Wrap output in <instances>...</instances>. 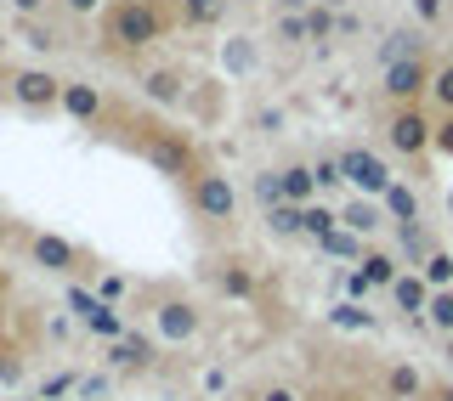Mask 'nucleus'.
I'll return each instance as SVG.
<instances>
[{"label": "nucleus", "mask_w": 453, "mask_h": 401, "mask_svg": "<svg viewBox=\"0 0 453 401\" xmlns=\"http://www.w3.org/2000/svg\"><path fill=\"white\" fill-rule=\"evenodd\" d=\"M311 176H318V198L323 193H340V187H346V164H340V153L318 159V164H311Z\"/></svg>", "instance_id": "473e14b6"}, {"label": "nucleus", "mask_w": 453, "mask_h": 401, "mask_svg": "<svg viewBox=\"0 0 453 401\" xmlns=\"http://www.w3.org/2000/svg\"><path fill=\"white\" fill-rule=\"evenodd\" d=\"M57 6H63L68 18H96V11H108V0H57Z\"/></svg>", "instance_id": "37998d69"}, {"label": "nucleus", "mask_w": 453, "mask_h": 401, "mask_svg": "<svg viewBox=\"0 0 453 401\" xmlns=\"http://www.w3.org/2000/svg\"><path fill=\"white\" fill-rule=\"evenodd\" d=\"M108 390H113V374H85L74 396L80 401H108Z\"/></svg>", "instance_id": "58836bf2"}, {"label": "nucleus", "mask_w": 453, "mask_h": 401, "mask_svg": "<svg viewBox=\"0 0 453 401\" xmlns=\"http://www.w3.org/2000/svg\"><path fill=\"white\" fill-rule=\"evenodd\" d=\"M221 68L233 79H250L255 68H261V46H255V34H233V40H221Z\"/></svg>", "instance_id": "f3484780"}, {"label": "nucleus", "mask_w": 453, "mask_h": 401, "mask_svg": "<svg viewBox=\"0 0 453 401\" xmlns=\"http://www.w3.org/2000/svg\"><path fill=\"white\" fill-rule=\"evenodd\" d=\"M425 283H431V289H453V249H442V243H436L431 254H425V266H414Z\"/></svg>", "instance_id": "c756f323"}, {"label": "nucleus", "mask_w": 453, "mask_h": 401, "mask_svg": "<svg viewBox=\"0 0 453 401\" xmlns=\"http://www.w3.org/2000/svg\"><path fill=\"white\" fill-rule=\"evenodd\" d=\"M431 153L453 159V113H442V119H436V141H431Z\"/></svg>", "instance_id": "79ce46f5"}, {"label": "nucleus", "mask_w": 453, "mask_h": 401, "mask_svg": "<svg viewBox=\"0 0 453 401\" xmlns=\"http://www.w3.org/2000/svg\"><path fill=\"white\" fill-rule=\"evenodd\" d=\"M136 96L153 108H181V96H188V74L181 68H142L136 74Z\"/></svg>", "instance_id": "9d476101"}, {"label": "nucleus", "mask_w": 453, "mask_h": 401, "mask_svg": "<svg viewBox=\"0 0 453 401\" xmlns=\"http://www.w3.org/2000/svg\"><path fill=\"white\" fill-rule=\"evenodd\" d=\"M250 125H255V131H261V136H283V125H289V119H283V108L261 102V108L250 113Z\"/></svg>", "instance_id": "4c0bfd02"}, {"label": "nucleus", "mask_w": 453, "mask_h": 401, "mask_svg": "<svg viewBox=\"0 0 453 401\" xmlns=\"http://www.w3.org/2000/svg\"><path fill=\"white\" fill-rule=\"evenodd\" d=\"M193 209H198V221H210V226L238 221V187H233V176H226V170H204V176L193 181Z\"/></svg>", "instance_id": "423d86ee"}, {"label": "nucleus", "mask_w": 453, "mask_h": 401, "mask_svg": "<svg viewBox=\"0 0 453 401\" xmlns=\"http://www.w3.org/2000/svg\"><path fill=\"white\" fill-rule=\"evenodd\" d=\"M425 34L431 28H419V23H396L386 40H380V57L386 63H408V57H425Z\"/></svg>", "instance_id": "dca6fc26"}, {"label": "nucleus", "mask_w": 453, "mask_h": 401, "mask_svg": "<svg viewBox=\"0 0 453 401\" xmlns=\"http://www.w3.org/2000/svg\"><path fill=\"white\" fill-rule=\"evenodd\" d=\"M386 396L391 401H425V396H431V384H425V374H419L414 362H391L386 367Z\"/></svg>", "instance_id": "a211bd4d"}, {"label": "nucleus", "mask_w": 453, "mask_h": 401, "mask_svg": "<svg viewBox=\"0 0 453 401\" xmlns=\"http://www.w3.org/2000/svg\"><path fill=\"white\" fill-rule=\"evenodd\" d=\"M63 306H68V317H74L85 334H96V339H125L131 334V322H125V311L119 306H108L96 289H85V283H68V294H63Z\"/></svg>", "instance_id": "f03ea898"}, {"label": "nucleus", "mask_w": 453, "mask_h": 401, "mask_svg": "<svg viewBox=\"0 0 453 401\" xmlns=\"http://www.w3.org/2000/svg\"><path fill=\"white\" fill-rule=\"evenodd\" d=\"M63 113L74 125H103V113H108V96H103V85H91V79H68L63 85Z\"/></svg>", "instance_id": "9b49d317"}, {"label": "nucleus", "mask_w": 453, "mask_h": 401, "mask_svg": "<svg viewBox=\"0 0 453 401\" xmlns=\"http://www.w3.org/2000/svg\"><path fill=\"white\" fill-rule=\"evenodd\" d=\"M198 328H204V311H198L193 299L165 294L159 306H153V334H159L165 345H188V339H198Z\"/></svg>", "instance_id": "6e6552de"}, {"label": "nucleus", "mask_w": 453, "mask_h": 401, "mask_svg": "<svg viewBox=\"0 0 453 401\" xmlns=\"http://www.w3.org/2000/svg\"><path fill=\"white\" fill-rule=\"evenodd\" d=\"M96 294L108 299V306H119L125 294H131V277H125V271H96V283H91Z\"/></svg>", "instance_id": "c9c22d12"}, {"label": "nucleus", "mask_w": 453, "mask_h": 401, "mask_svg": "<svg viewBox=\"0 0 453 401\" xmlns=\"http://www.w3.org/2000/svg\"><path fill=\"white\" fill-rule=\"evenodd\" d=\"M255 204H261V209L289 204V198H283V176H278V170H261V176H255Z\"/></svg>", "instance_id": "f704fd0d"}, {"label": "nucleus", "mask_w": 453, "mask_h": 401, "mask_svg": "<svg viewBox=\"0 0 453 401\" xmlns=\"http://www.w3.org/2000/svg\"><path fill=\"white\" fill-rule=\"evenodd\" d=\"M340 164H346V187L357 193V198H386L403 176H391V164L380 159L374 148H346L340 153Z\"/></svg>", "instance_id": "39448f33"}, {"label": "nucleus", "mask_w": 453, "mask_h": 401, "mask_svg": "<svg viewBox=\"0 0 453 401\" xmlns=\"http://www.w3.org/2000/svg\"><path fill=\"white\" fill-rule=\"evenodd\" d=\"M436 141V119L425 108H391L386 119V148L396 153V159H425Z\"/></svg>", "instance_id": "20e7f679"}, {"label": "nucleus", "mask_w": 453, "mask_h": 401, "mask_svg": "<svg viewBox=\"0 0 453 401\" xmlns=\"http://www.w3.org/2000/svg\"><path fill=\"white\" fill-rule=\"evenodd\" d=\"M216 289L226 294V299H238V306H244V299H255V271H250V261H221L216 266Z\"/></svg>", "instance_id": "412c9836"}, {"label": "nucleus", "mask_w": 453, "mask_h": 401, "mask_svg": "<svg viewBox=\"0 0 453 401\" xmlns=\"http://www.w3.org/2000/svg\"><path fill=\"white\" fill-rule=\"evenodd\" d=\"M318 0H273V11H311Z\"/></svg>", "instance_id": "49530a36"}, {"label": "nucleus", "mask_w": 453, "mask_h": 401, "mask_svg": "<svg viewBox=\"0 0 453 401\" xmlns=\"http://www.w3.org/2000/svg\"><path fill=\"white\" fill-rule=\"evenodd\" d=\"M419 322H425V328H436V334L448 339V334H453V289H436V294H431V306H425V317H419Z\"/></svg>", "instance_id": "7c9ffc66"}, {"label": "nucleus", "mask_w": 453, "mask_h": 401, "mask_svg": "<svg viewBox=\"0 0 453 401\" xmlns=\"http://www.w3.org/2000/svg\"><path fill=\"white\" fill-rule=\"evenodd\" d=\"M431 102L442 108V113H453V63L431 68Z\"/></svg>", "instance_id": "e433bc0d"}, {"label": "nucleus", "mask_w": 453, "mask_h": 401, "mask_svg": "<svg viewBox=\"0 0 453 401\" xmlns=\"http://www.w3.org/2000/svg\"><path fill=\"white\" fill-rule=\"evenodd\" d=\"M6 6H12V18H46L51 0H6Z\"/></svg>", "instance_id": "c03bdc74"}, {"label": "nucleus", "mask_w": 453, "mask_h": 401, "mask_svg": "<svg viewBox=\"0 0 453 401\" xmlns=\"http://www.w3.org/2000/svg\"><path fill=\"white\" fill-rule=\"evenodd\" d=\"M442 362H448V367H453V334H448V339H442Z\"/></svg>", "instance_id": "8fccbe9b"}, {"label": "nucleus", "mask_w": 453, "mask_h": 401, "mask_svg": "<svg viewBox=\"0 0 453 401\" xmlns=\"http://www.w3.org/2000/svg\"><path fill=\"white\" fill-rule=\"evenodd\" d=\"M153 362H159V345L142 334H125L108 345V374H153Z\"/></svg>", "instance_id": "f8f14e48"}, {"label": "nucleus", "mask_w": 453, "mask_h": 401, "mask_svg": "<svg viewBox=\"0 0 453 401\" xmlns=\"http://www.w3.org/2000/svg\"><path fill=\"white\" fill-rule=\"evenodd\" d=\"M380 204H386V215H391L396 226H419L425 221V198H419V187H408V181H396Z\"/></svg>", "instance_id": "6ab92c4d"}, {"label": "nucleus", "mask_w": 453, "mask_h": 401, "mask_svg": "<svg viewBox=\"0 0 453 401\" xmlns=\"http://www.w3.org/2000/svg\"><path fill=\"white\" fill-rule=\"evenodd\" d=\"M63 74H51L46 63H28V68H12L6 74V91L23 113H63Z\"/></svg>", "instance_id": "7ed1b4c3"}, {"label": "nucleus", "mask_w": 453, "mask_h": 401, "mask_svg": "<svg viewBox=\"0 0 453 401\" xmlns=\"http://www.w3.org/2000/svg\"><path fill=\"white\" fill-rule=\"evenodd\" d=\"M329 328H340V334H374L380 317L363 306V299H334V306H329Z\"/></svg>", "instance_id": "4be33fe9"}, {"label": "nucleus", "mask_w": 453, "mask_h": 401, "mask_svg": "<svg viewBox=\"0 0 453 401\" xmlns=\"http://www.w3.org/2000/svg\"><path fill=\"white\" fill-rule=\"evenodd\" d=\"M431 249H436V243H431V232H425V221L419 226H396V254H403L408 266H425Z\"/></svg>", "instance_id": "c85d7f7f"}, {"label": "nucleus", "mask_w": 453, "mask_h": 401, "mask_svg": "<svg viewBox=\"0 0 453 401\" xmlns=\"http://www.w3.org/2000/svg\"><path fill=\"white\" fill-rule=\"evenodd\" d=\"M334 226H340V209H329L323 198H318V204H306V238H311V243H318V238H329Z\"/></svg>", "instance_id": "72a5a7b5"}, {"label": "nucleus", "mask_w": 453, "mask_h": 401, "mask_svg": "<svg viewBox=\"0 0 453 401\" xmlns=\"http://www.w3.org/2000/svg\"><path fill=\"white\" fill-rule=\"evenodd\" d=\"M448 215H453V193H448Z\"/></svg>", "instance_id": "603ef678"}, {"label": "nucleus", "mask_w": 453, "mask_h": 401, "mask_svg": "<svg viewBox=\"0 0 453 401\" xmlns=\"http://www.w3.org/2000/svg\"><path fill=\"white\" fill-rule=\"evenodd\" d=\"M46 328H51V339H68V334H74V322H68V317H51Z\"/></svg>", "instance_id": "de8ad7c7"}, {"label": "nucleus", "mask_w": 453, "mask_h": 401, "mask_svg": "<svg viewBox=\"0 0 453 401\" xmlns=\"http://www.w3.org/2000/svg\"><path fill=\"white\" fill-rule=\"evenodd\" d=\"M323 6H346V0H323Z\"/></svg>", "instance_id": "3c124183"}, {"label": "nucleus", "mask_w": 453, "mask_h": 401, "mask_svg": "<svg viewBox=\"0 0 453 401\" xmlns=\"http://www.w3.org/2000/svg\"><path fill=\"white\" fill-rule=\"evenodd\" d=\"M273 46H278V51H301V46H311L306 11H273Z\"/></svg>", "instance_id": "393cba45"}, {"label": "nucleus", "mask_w": 453, "mask_h": 401, "mask_svg": "<svg viewBox=\"0 0 453 401\" xmlns=\"http://www.w3.org/2000/svg\"><path fill=\"white\" fill-rule=\"evenodd\" d=\"M255 401H301V390H295V384H266Z\"/></svg>", "instance_id": "a18cd8bd"}, {"label": "nucleus", "mask_w": 453, "mask_h": 401, "mask_svg": "<svg viewBox=\"0 0 453 401\" xmlns=\"http://www.w3.org/2000/svg\"><path fill=\"white\" fill-rule=\"evenodd\" d=\"M340 289H346V299H363V306H368V294H374V283H368L363 271L351 266V271H346V283H340Z\"/></svg>", "instance_id": "a19ab883"}, {"label": "nucleus", "mask_w": 453, "mask_h": 401, "mask_svg": "<svg viewBox=\"0 0 453 401\" xmlns=\"http://www.w3.org/2000/svg\"><path fill=\"white\" fill-rule=\"evenodd\" d=\"M386 204H380V198H346V204H340V226H346V232H357V238H374V232H386Z\"/></svg>", "instance_id": "4468645a"}, {"label": "nucleus", "mask_w": 453, "mask_h": 401, "mask_svg": "<svg viewBox=\"0 0 453 401\" xmlns=\"http://www.w3.org/2000/svg\"><path fill=\"white\" fill-rule=\"evenodd\" d=\"M283 176V198H289V204H318V176H311V164H283L278 170Z\"/></svg>", "instance_id": "a878e982"}, {"label": "nucleus", "mask_w": 453, "mask_h": 401, "mask_svg": "<svg viewBox=\"0 0 453 401\" xmlns=\"http://www.w3.org/2000/svg\"><path fill=\"white\" fill-rule=\"evenodd\" d=\"M170 28V18L159 11V0H113L103 11V46L108 51H148Z\"/></svg>", "instance_id": "f257e3e1"}, {"label": "nucleus", "mask_w": 453, "mask_h": 401, "mask_svg": "<svg viewBox=\"0 0 453 401\" xmlns=\"http://www.w3.org/2000/svg\"><path fill=\"white\" fill-rule=\"evenodd\" d=\"M18 40H23V46L35 51V57H57V51H68V40L57 34L46 18H18Z\"/></svg>", "instance_id": "aec40b11"}, {"label": "nucleus", "mask_w": 453, "mask_h": 401, "mask_svg": "<svg viewBox=\"0 0 453 401\" xmlns=\"http://www.w3.org/2000/svg\"><path fill=\"white\" fill-rule=\"evenodd\" d=\"M431 401H453V379H448V384H436V390H431Z\"/></svg>", "instance_id": "09e8293b"}, {"label": "nucleus", "mask_w": 453, "mask_h": 401, "mask_svg": "<svg viewBox=\"0 0 453 401\" xmlns=\"http://www.w3.org/2000/svg\"><path fill=\"white\" fill-rule=\"evenodd\" d=\"M357 271H363L368 283H374V289H391V283H396V277H403V271H408V261H403V254H396V249H368Z\"/></svg>", "instance_id": "5701e85b"}, {"label": "nucleus", "mask_w": 453, "mask_h": 401, "mask_svg": "<svg viewBox=\"0 0 453 401\" xmlns=\"http://www.w3.org/2000/svg\"><path fill=\"white\" fill-rule=\"evenodd\" d=\"M226 6L233 0H176V23L181 28H216V23H226Z\"/></svg>", "instance_id": "b1692460"}, {"label": "nucleus", "mask_w": 453, "mask_h": 401, "mask_svg": "<svg viewBox=\"0 0 453 401\" xmlns=\"http://www.w3.org/2000/svg\"><path fill=\"white\" fill-rule=\"evenodd\" d=\"M408 11H414L419 28H448V18H453L448 0H408Z\"/></svg>", "instance_id": "2f4dec72"}, {"label": "nucleus", "mask_w": 453, "mask_h": 401, "mask_svg": "<svg viewBox=\"0 0 453 401\" xmlns=\"http://www.w3.org/2000/svg\"><path fill=\"white\" fill-rule=\"evenodd\" d=\"M386 102L391 108H419L425 96H431V68L419 63V57H408V63H386Z\"/></svg>", "instance_id": "1a4fd4ad"}, {"label": "nucleus", "mask_w": 453, "mask_h": 401, "mask_svg": "<svg viewBox=\"0 0 453 401\" xmlns=\"http://www.w3.org/2000/svg\"><path fill=\"white\" fill-rule=\"evenodd\" d=\"M80 379H85V374H74V367H68V374H57V379H46V384H40V401H57V396L80 390Z\"/></svg>", "instance_id": "ea45409f"}, {"label": "nucleus", "mask_w": 453, "mask_h": 401, "mask_svg": "<svg viewBox=\"0 0 453 401\" xmlns=\"http://www.w3.org/2000/svg\"><path fill=\"white\" fill-rule=\"evenodd\" d=\"M318 249H323V254H334V261H351V266H363V254H368V238L346 232V226H334L329 238H318Z\"/></svg>", "instance_id": "bb28decb"}, {"label": "nucleus", "mask_w": 453, "mask_h": 401, "mask_svg": "<svg viewBox=\"0 0 453 401\" xmlns=\"http://www.w3.org/2000/svg\"><path fill=\"white\" fill-rule=\"evenodd\" d=\"M148 164L159 170V176H170V181H198V176H204V170H198L193 141L176 136V131H153L148 136Z\"/></svg>", "instance_id": "0eeeda50"}, {"label": "nucleus", "mask_w": 453, "mask_h": 401, "mask_svg": "<svg viewBox=\"0 0 453 401\" xmlns=\"http://www.w3.org/2000/svg\"><path fill=\"white\" fill-rule=\"evenodd\" d=\"M431 294H436V289H431V283H425V277H419V271H414V266H408V271H403V277H396V283H391V299H396V311H403V317H414V322L425 317V306H431Z\"/></svg>", "instance_id": "2eb2a0df"}, {"label": "nucleus", "mask_w": 453, "mask_h": 401, "mask_svg": "<svg viewBox=\"0 0 453 401\" xmlns=\"http://www.w3.org/2000/svg\"><path fill=\"white\" fill-rule=\"evenodd\" d=\"M261 215H266V232L273 238H306V209L301 204H273Z\"/></svg>", "instance_id": "cd10ccee"}, {"label": "nucleus", "mask_w": 453, "mask_h": 401, "mask_svg": "<svg viewBox=\"0 0 453 401\" xmlns=\"http://www.w3.org/2000/svg\"><path fill=\"white\" fill-rule=\"evenodd\" d=\"M28 254H35V266L57 271V277H68V271H80V266H85V254H80L68 238H57V232H40L35 243H28Z\"/></svg>", "instance_id": "ddd939ff"}]
</instances>
